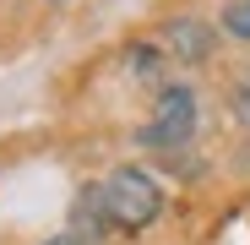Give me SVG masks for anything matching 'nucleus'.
Wrapping results in <instances>:
<instances>
[{
    "instance_id": "1",
    "label": "nucleus",
    "mask_w": 250,
    "mask_h": 245,
    "mask_svg": "<svg viewBox=\"0 0 250 245\" xmlns=\"http://www.w3.org/2000/svg\"><path fill=\"white\" fill-rule=\"evenodd\" d=\"M98 196H104V213H109V223L114 229H147L158 213H163V191L152 185V175L147 169H114L104 185H98Z\"/></svg>"
},
{
    "instance_id": "2",
    "label": "nucleus",
    "mask_w": 250,
    "mask_h": 245,
    "mask_svg": "<svg viewBox=\"0 0 250 245\" xmlns=\"http://www.w3.org/2000/svg\"><path fill=\"white\" fill-rule=\"evenodd\" d=\"M190 136H196V93L174 82V88L158 93V104H152V114H147V126L136 131V142L152 147V153H174V147H185Z\"/></svg>"
},
{
    "instance_id": "3",
    "label": "nucleus",
    "mask_w": 250,
    "mask_h": 245,
    "mask_svg": "<svg viewBox=\"0 0 250 245\" xmlns=\"http://www.w3.org/2000/svg\"><path fill=\"white\" fill-rule=\"evenodd\" d=\"M163 49H169L174 60H185V66H196V60L212 55V27L196 22V17H180V22L163 27Z\"/></svg>"
},
{
    "instance_id": "4",
    "label": "nucleus",
    "mask_w": 250,
    "mask_h": 245,
    "mask_svg": "<svg viewBox=\"0 0 250 245\" xmlns=\"http://www.w3.org/2000/svg\"><path fill=\"white\" fill-rule=\"evenodd\" d=\"M125 66H131L136 76H158V66H163V55H158L152 44H136V49H131V60H125Z\"/></svg>"
},
{
    "instance_id": "5",
    "label": "nucleus",
    "mask_w": 250,
    "mask_h": 245,
    "mask_svg": "<svg viewBox=\"0 0 250 245\" xmlns=\"http://www.w3.org/2000/svg\"><path fill=\"white\" fill-rule=\"evenodd\" d=\"M234 114H239V126L250 131V82H239V93H234Z\"/></svg>"
},
{
    "instance_id": "6",
    "label": "nucleus",
    "mask_w": 250,
    "mask_h": 245,
    "mask_svg": "<svg viewBox=\"0 0 250 245\" xmlns=\"http://www.w3.org/2000/svg\"><path fill=\"white\" fill-rule=\"evenodd\" d=\"M49 245H87V240H82V234H71V229H65V234H60V240H49Z\"/></svg>"
},
{
    "instance_id": "7",
    "label": "nucleus",
    "mask_w": 250,
    "mask_h": 245,
    "mask_svg": "<svg viewBox=\"0 0 250 245\" xmlns=\"http://www.w3.org/2000/svg\"><path fill=\"white\" fill-rule=\"evenodd\" d=\"M55 6H60V0H55Z\"/></svg>"
}]
</instances>
